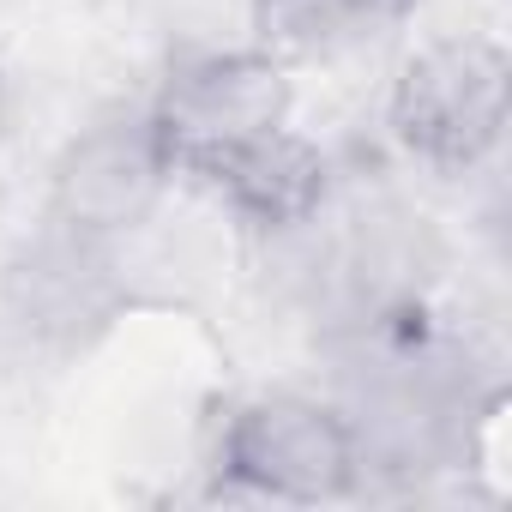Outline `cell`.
Returning a JSON list of instances; mask_svg holds the SVG:
<instances>
[{"label": "cell", "mask_w": 512, "mask_h": 512, "mask_svg": "<svg viewBox=\"0 0 512 512\" xmlns=\"http://www.w3.org/2000/svg\"><path fill=\"white\" fill-rule=\"evenodd\" d=\"M368 446L362 428L320 398L260 392L229 410L211 446V476L223 494L278 500V506H326L362 488Z\"/></svg>", "instance_id": "6da1fadb"}, {"label": "cell", "mask_w": 512, "mask_h": 512, "mask_svg": "<svg viewBox=\"0 0 512 512\" xmlns=\"http://www.w3.org/2000/svg\"><path fill=\"white\" fill-rule=\"evenodd\" d=\"M506 115H512V67L494 37L422 43L398 67L386 103V127L404 145V157L440 175L482 169L506 139Z\"/></svg>", "instance_id": "7a4b0ae2"}, {"label": "cell", "mask_w": 512, "mask_h": 512, "mask_svg": "<svg viewBox=\"0 0 512 512\" xmlns=\"http://www.w3.org/2000/svg\"><path fill=\"white\" fill-rule=\"evenodd\" d=\"M175 181V145L151 121V109H121L73 133L49 163V223L55 235L103 247L145 229Z\"/></svg>", "instance_id": "3957f363"}, {"label": "cell", "mask_w": 512, "mask_h": 512, "mask_svg": "<svg viewBox=\"0 0 512 512\" xmlns=\"http://www.w3.org/2000/svg\"><path fill=\"white\" fill-rule=\"evenodd\" d=\"M145 109L163 127V139L175 145V169H181L187 151L284 127L296 109V85H290V61H278L260 43L193 49L163 73V85Z\"/></svg>", "instance_id": "277c9868"}, {"label": "cell", "mask_w": 512, "mask_h": 512, "mask_svg": "<svg viewBox=\"0 0 512 512\" xmlns=\"http://www.w3.org/2000/svg\"><path fill=\"white\" fill-rule=\"evenodd\" d=\"M181 175L193 187H205L229 217H241L247 229H302L320 217L326 193H332V163L314 139H302L290 121L247 133V139H223L205 151L181 157Z\"/></svg>", "instance_id": "5b68a950"}, {"label": "cell", "mask_w": 512, "mask_h": 512, "mask_svg": "<svg viewBox=\"0 0 512 512\" xmlns=\"http://www.w3.org/2000/svg\"><path fill=\"white\" fill-rule=\"evenodd\" d=\"M404 7L410 0H247V19H253V43L290 61L362 37L374 25H392Z\"/></svg>", "instance_id": "8992f818"}, {"label": "cell", "mask_w": 512, "mask_h": 512, "mask_svg": "<svg viewBox=\"0 0 512 512\" xmlns=\"http://www.w3.org/2000/svg\"><path fill=\"white\" fill-rule=\"evenodd\" d=\"M7 115H13V91H7V73H0V139H7Z\"/></svg>", "instance_id": "52a82bcc"}]
</instances>
